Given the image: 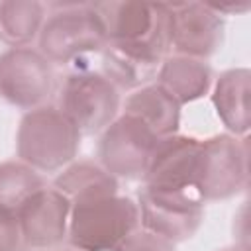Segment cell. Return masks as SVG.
I'll use <instances>...</instances> for the list:
<instances>
[{
  "instance_id": "obj_12",
  "label": "cell",
  "mask_w": 251,
  "mask_h": 251,
  "mask_svg": "<svg viewBox=\"0 0 251 251\" xmlns=\"http://www.w3.org/2000/svg\"><path fill=\"white\" fill-rule=\"evenodd\" d=\"M198 147L200 139L192 135L175 133L161 137L149 159L143 184L169 190H194Z\"/></svg>"
},
{
  "instance_id": "obj_4",
  "label": "cell",
  "mask_w": 251,
  "mask_h": 251,
  "mask_svg": "<svg viewBox=\"0 0 251 251\" xmlns=\"http://www.w3.org/2000/svg\"><path fill=\"white\" fill-rule=\"evenodd\" d=\"M106 29L94 2L55 4L37 37V49L49 63L69 65L88 55H100Z\"/></svg>"
},
{
  "instance_id": "obj_17",
  "label": "cell",
  "mask_w": 251,
  "mask_h": 251,
  "mask_svg": "<svg viewBox=\"0 0 251 251\" xmlns=\"http://www.w3.org/2000/svg\"><path fill=\"white\" fill-rule=\"evenodd\" d=\"M51 186H55L71 202L92 194L120 192L118 178L110 175L100 163L92 161H73L63 171H59Z\"/></svg>"
},
{
  "instance_id": "obj_7",
  "label": "cell",
  "mask_w": 251,
  "mask_h": 251,
  "mask_svg": "<svg viewBox=\"0 0 251 251\" xmlns=\"http://www.w3.org/2000/svg\"><path fill=\"white\" fill-rule=\"evenodd\" d=\"M137 208L139 227L175 245L194 237L204 222V202L194 190H169L143 184Z\"/></svg>"
},
{
  "instance_id": "obj_14",
  "label": "cell",
  "mask_w": 251,
  "mask_h": 251,
  "mask_svg": "<svg viewBox=\"0 0 251 251\" xmlns=\"http://www.w3.org/2000/svg\"><path fill=\"white\" fill-rule=\"evenodd\" d=\"M155 82L167 90L180 106H184L204 98L210 92L214 75L206 61L175 53L163 59Z\"/></svg>"
},
{
  "instance_id": "obj_19",
  "label": "cell",
  "mask_w": 251,
  "mask_h": 251,
  "mask_svg": "<svg viewBox=\"0 0 251 251\" xmlns=\"http://www.w3.org/2000/svg\"><path fill=\"white\" fill-rule=\"evenodd\" d=\"M43 186V176L25 163L18 159L0 163V208L18 214L22 204Z\"/></svg>"
},
{
  "instance_id": "obj_15",
  "label": "cell",
  "mask_w": 251,
  "mask_h": 251,
  "mask_svg": "<svg viewBox=\"0 0 251 251\" xmlns=\"http://www.w3.org/2000/svg\"><path fill=\"white\" fill-rule=\"evenodd\" d=\"M180 108L182 106L167 90H163L157 82H149L137 90H131L122 112L139 118L147 127L153 129L157 137H169L178 133Z\"/></svg>"
},
{
  "instance_id": "obj_5",
  "label": "cell",
  "mask_w": 251,
  "mask_h": 251,
  "mask_svg": "<svg viewBox=\"0 0 251 251\" xmlns=\"http://www.w3.org/2000/svg\"><path fill=\"white\" fill-rule=\"evenodd\" d=\"M247 137L218 133L200 139L194 190L204 204L231 198L247 188Z\"/></svg>"
},
{
  "instance_id": "obj_20",
  "label": "cell",
  "mask_w": 251,
  "mask_h": 251,
  "mask_svg": "<svg viewBox=\"0 0 251 251\" xmlns=\"http://www.w3.org/2000/svg\"><path fill=\"white\" fill-rule=\"evenodd\" d=\"M116 251H176V245L161 235H155L143 227H137Z\"/></svg>"
},
{
  "instance_id": "obj_10",
  "label": "cell",
  "mask_w": 251,
  "mask_h": 251,
  "mask_svg": "<svg viewBox=\"0 0 251 251\" xmlns=\"http://www.w3.org/2000/svg\"><path fill=\"white\" fill-rule=\"evenodd\" d=\"M169 41L176 55L206 61L224 43V18L208 2H165Z\"/></svg>"
},
{
  "instance_id": "obj_11",
  "label": "cell",
  "mask_w": 251,
  "mask_h": 251,
  "mask_svg": "<svg viewBox=\"0 0 251 251\" xmlns=\"http://www.w3.org/2000/svg\"><path fill=\"white\" fill-rule=\"evenodd\" d=\"M71 200L55 186H43L18 210L22 245L27 249H51L67 241Z\"/></svg>"
},
{
  "instance_id": "obj_13",
  "label": "cell",
  "mask_w": 251,
  "mask_h": 251,
  "mask_svg": "<svg viewBox=\"0 0 251 251\" xmlns=\"http://www.w3.org/2000/svg\"><path fill=\"white\" fill-rule=\"evenodd\" d=\"M249 78L247 67H235L224 71L212 84V104L220 122L229 135L247 137L251 127L249 116Z\"/></svg>"
},
{
  "instance_id": "obj_16",
  "label": "cell",
  "mask_w": 251,
  "mask_h": 251,
  "mask_svg": "<svg viewBox=\"0 0 251 251\" xmlns=\"http://www.w3.org/2000/svg\"><path fill=\"white\" fill-rule=\"evenodd\" d=\"M47 18V6L35 0H0V41L14 47H29L39 37Z\"/></svg>"
},
{
  "instance_id": "obj_3",
  "label": "cell",
  "mask_w": 251,
  "mask_h": 251,
  "mask_svg": "<svg viewBox=\"0 0 251 251\" xmlns=\"http://www.w3.org/2000/svg\"><path fill=\"white\" fill-rule=\"evenodd\" d=\"M80 131L59 106L27 110L16 131V155L33 171L59 173L71 165L80 147Z\"/></svg>"
},
{
  "instance_id": "obj_8",
  "label": "cell",
  "mask_w": 251,
  "mask_h": 251,
  "mask_svg": "<svg viewBox=\"0 0 251 251\" xmlns=\"http://www.w3.org/2000/svg\"><path fill=\"white\" fill-rule=\"evenodd\" d=\"M161 137L139 118L120 112L118 118L100 133L98 163L116 178L145 176L153 149Z\"/></svg>"
},
{
  "instance_id": "obj_1",
  "label": "cell",
  "mask_w": 251,
  "mask_h": 251,
  "mask_svg": "<svg viewBox=\"0 0 251 251\" xmlns=\"http://www.w3.org/2000/svg\"><path fill=\"white\" fill-rule=\"evenodd\" d=\"M106 29V45L161 65L171 49L165 2H94Z\"/></svg>"
},
{
  "instance_id": "obj_23",
  "label": "cell",
  "mask_w": 251,
  "mask_h": 251,
  "mask_svg": "<svg viewBox=\"0 0 251 251\" xmlns=\"http://www.w3.org/2000/svg\"><path fill=\"white\" fill-rule=\"evenodd\" d=\"M218 251H247L243 245H231V247H224V249H218Z\"/></svg>"
},
{
  "instance_id": "obj_21",
  "label": "cell",
  "mask_w": 251,
  "mask_h": 251,
  "mask_svg": "<svg viewBox=\"0 0 251 251\" xmlns=\"http://www.w3.org/2000/svg\"><path fill=\"white\" fill-rule=\"evenodd\" d=\"M22 247V231L18 214L0 208V251H18Z\"/></svg>"
},
{
  "instance_id": "obj_6",
  "label": "cell",
  "mask_w": 251,
  "mask_h": 251,
  "mask_svg": "<svg viewBox=\"0 0 251 251\" xmlns=\"http://www.w3.org/2000/svg\"><path fill=\"white\" fill-rule=\"evenodd\" d=\"M120 106V90L98 71L78 69L67 75L59 90V108L80 135L102 133L118 118Z\"/></svg>"
},
{
  "instance_id": "obj_24",
  "label": "cell",
  "mask_w": 251,
  "mask_h": 251,
  "mask_svg": "<svg viewBox=\"0 0 251 251\" xmlns=\"http://www.w3.org/2000/svg\"><path fill=\"white\" fill-rule=\"evenodd\" d=\"M63 251H78V249H73V247H69V249H63Z\"/></svg>"
},
{
  "instance_id": "obj_9",
  "label": "cell",
  "mask_w": 251,
  "mask_h": 251,
  "mask_svg": "<svg viewBox=\"0 0 251 251\" xmlns=\"http://www.w3.org/2000/svg\"><path fill=\"white\" fill-rule=\"evenodd\" d=\"M55 86L51 63L33 47H14L0 53V98L20 110L47 102Z\"/></svg>"
},
{
  "instance_id": "obj_25",
  "label": "cell",
  "mask_w": 251,
  "mask_h": 251,
  "mask_svg": "<svg viewBox=\"0 0 251 251\" xmlns=\"http://www.w3.org/2000/svg\"><path fill=\"white\" fill-rule=\"evenodd\" d=\"M18 251H31V249H18Z\"/></svg>"
},
{
  "instance_id": "obj_18",
  "label": "cell",
  "mask_w": 251,
  "mask_h": 251,
  "mask_svg": "<svg viewBox=\"0 0 251 251\" xmlns=\"http://www.w3.org/2000/svg\"><path fill=\"white\" fill-rule=\"evenodd\" d=\"M100 67L102 75L120 90H137L149 82H155L157 71L161 65L141 61L137 57L126 55L110 45H104L100 51Z\"/></svg>"
},
{
  "instance_id": "obj_22",
  "label": "cell",
  "mask_w": 251,
  "mask_h": 251,
  "mask_svg": "<svg viewBox=\"0 0 251 251\" xmlns=\"http://www.w3.org/2000/svg\"><path fill=\"white\" fill-rule=\"evenodd\" d=\"M216 14H220L222 18L224 16H239V14H245L247 10H251V2H224V4H208Z\"/></svg>"
},
{
  "instance_id": "obj_2",
  "label": "cell",
  "mask_w": 251,
  "mask_h": 251,
  "mask_svg": "<svg viewBox=\"0 0 251 251\" xmlns=\"http://www.w3.org/2000/svg\"><path fill=\"white\" fill-rule=\"evenodd\" d=\"M139 227L137 202L120 192L71 202L67 241L78 251H116Z\"/></svg>"
}]
</instances>
